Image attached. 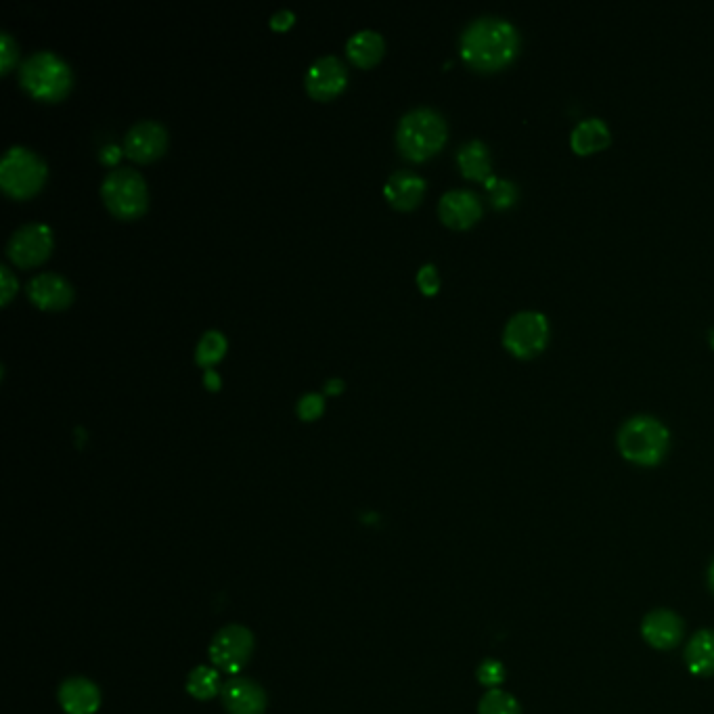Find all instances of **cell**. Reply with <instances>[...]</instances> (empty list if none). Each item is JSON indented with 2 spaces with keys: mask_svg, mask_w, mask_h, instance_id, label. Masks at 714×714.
Returning <instances> with one entry per match:
<instances>
[{
  "mask_svg": "<svg viewBox=\"0 0 714 714\" xmlns=\"http://www.w3.org/2000/svg\"><path fill=\"white\" fill-rule=\"evenodd\" d=\"M461 55L476 70L490 72L507 65L520 49L518 28L499 15L472 19L461 32Z\"/></svg>",
  "mask_w": 714,
  "mask_h": 714,
  "instance_id": "6da1fadb",
  "label": "cell"
},
{
  "mask_svg": "<svg viewBox=\"0 0 714 714\" xmlns=\"http://www.w3.org/2000/svg\"><path fill=\"white\" fill-rule=\"evenodd\" d=\"M446 120L438 109L419 105L409 109L396 126V145L405 158L421 162L434 155L446 141Z\"/></svg>",
  "mask_w": 714,
  "mask_h": 714,
  "instance_id": "7a4b0ae2",
  "label": "cell"
},
{
  "mask_svg": "<svg viewBox=\"0 0 714 714\" xmlns=\"http://www.w3.org/2000/svg\"><path fill=\"white\" fill-rule=\"evenodd\" d=\"M19 82L26 91L40 101H57L74 84L70 63L55 51H36L19 65Z\"/></svg>",
  "mask_w": 714,
  "mask_h": 714,
  "instance_id": "3957f363",
  "label": "cell"
},
{
  "mask_svg": "<svg viewBox=\"0 0 714 714\" xmlns=\"http://www.w3.org/2000/svg\"><path fill=\"white\" fill-rule=\"evenodd\" d=\"M671 446V432L652 415H635L622 423L618 449L622 457L637 465H656Z\"/></svg>",
  "mask_w": 714,
  "mask_h": 714,
  "instance_id": "277c9868",
  "label": "cell"
},
{
  "mask_svg": "<svg viewBox=\"0 0 714 714\" xmlns=\"http://www.w3.org/2000/svg\"><path fill=\"white\" fill-rule=\"evenodd\" d=\"M101 197L109 212L118 218H137L147 210V183L139 170L130 166L111 168L101 181Z\"/></svg>",
  "mask_w": 714,
  "mask_h": 714,
  "instance_id": "5b68a950",
  "label": "cell"
},
{
  "mask_svg": "<svg viewBox=\"0 0 714 714\" xmlns=\"http://www.w3.org/2000/svg\"><path fill=\"white\" fill-rule=\"evenodd\" d=\"M47 181V164L40 155L24 145H11L0 160V187L15 199L38 193Z\"/></svg>",
  "mask_w": 714,
  "mask_h": 714,
  "instance_id": "8992f818",
  "label": "cell"
},
{
  "mask_svg": "<svg viewBox=\"0 0 714 714\" xmlns=\"http://www.w3.org/2000/svg\"><path fill=\"white\" fill-rule=\"evenodd\" d=\"M549 340V321L539 310H522L513 315L503 331L505 348L528 359V356L539 354Z\"/></svg>",
  "mask_w": 714,
  "mask_h": 714,
  "instance_id": "52a82bcc",
  "label": "cell"
},
{
  "mask_svg": "<svg viewBox=\"0 0 714 714\" xmlns=\"http://www.w3.org/2000/svg\"><path fill=\"white\" fill-rule=\"evenodd\" d=\"M254 652V635L241 627V624H229L216 633L210 645V660L218 671L227 675H237L248 664Z\"/></svg>",
  "mask_w": 714,
  "mask_h": 714,
  "instance_id": "ba28073f",
  "label": "cell"
},
{
  "mask_svg": "<svg viewBox=\"0 0 714 714\" xmlns=\"http://www.w3.org/2000/svg\"><path fill=\"white\" fill-rule=\"evenodd\" d=\"M53 250V231L44 222H26L7 241V256L17 266L40 264Z\"/></svg>",
  "mask_w": 714,
  "mask_h": 714,
  "instance_id": "9c48e42d",
  "label": "cell"
},
{
  "mask_svg": "<svg viewBox=\"0 0 714 714\" xmlns=\"http://www.w3.org/2000/svg\"><path fill=\"white\" fill-rule=\"evenodd\" d=\"M348 82V70L338 55H321L310 63L306 70L304 84L310 97L327 101L344 91Z\"/></svg>",
  "mask_w": 714,
  "mask_h": 714,
  "instance_id": "30bf717a",
  "label": "cell"
},
{
  "mask_svg": "<svg viewBox=\"0 0 714 714\" xmlns=\"http://www.w3.org/2000/svg\"><path fill=\"white\" fill-rule=\"evenodd\" d=\"M168 130L160 120H139L124 135V151L130 160L151 162L166 151Z\"/></svg>",
  "mask_w": 714,
  "mask_h": 714,
  "instance_id": "8fae6325",
  "label": "cell"
},
{
  "mask_svg": "<svg viewBox=\"0 0 714 714\" xmlns=\"http://www.w3.org/2000/svg\"><path fill=\"white\" fill-rule=\"evenodd\" d=\"M438 214L444 225L467 229L482 216V202L472 189H449L440 197Z\"/></svg>",
  "mask_w": 714,
  "mask_h": 714,
  "instance_id": "7c38bea8",
  "label": "cell"
},
{
  "mask_svg": "<svg viewBox=\"0 0 714 714\" xmlns=\"http://www.w3.org/2000/svg\"><path fill=\"white\" fill-rule=\"evenodd\" d=\"M222 706L229 714H264L266 691L248 677H231L220 691Z\"/></svg>",
  "mask_w": 714,
  "mask_h": 714,
  "instance_id": "4fadbf2b",
  "label": "cell"
},
{
  "mask_svg": "<svg viewBox=\"0 0 714 714\" xmlns=\"http://www.w3.org/2000/svg\"><path fill=\"white\" fill-rule=\"evenodd\" d=\"M26 289H28L30 300L44 310H59V308L70 306L74 300L72 283L63 275L51 273V271L34 275L28 281Z\"/></svg>",
  "mask_w": 714,
  "mask_h": 714,
  "instance_id": "5bb4252c",
  "label": "cell"
},
{
  "mask_svg": "<svg viewBox=\"0 0 714 714\" xmlns=\"http://www.w3.org/2000/svg\"><path fill=\"white\" fill-rule=\"evenodd\" d=\"M641 635L656 650H673L683 637V620L671 610H654L643 618Z\"/></svg>",
  "mask_w": 714,
  "mask_h": 714,
  "instance_id": "9a60e30c",
  "label": "cell"
},
{
  "mask_svg": "<svg viewBox=\"0 0 714 714\" xmlns=\"http://www.w3.org/2000/svg\"><path fill=\"white\" fill-rule=\"evenodd\" d=\"M59 704L68 714H95L101 706V691L93 681L74 677L61 683Z\"/></svg>",
  "mask_w": 714,
  "mask_h": 714,
  "instance_id": "2e32d148",
  "label": "cell"
},
{
  "mask_svg": "<svg viewBox=\"0 0 714 714\" xmlns=\"http://www.w3.org/2000/svg\"><path fill=\"white\" fill-rule=\"evenodd\" d=\"M426 193V178L413 170H396L384 185V195L394 208H415Z\"/></svg>",
  "mask_w": 714,
  "mask_h": 714,
  "instance_id": "e0dca14e",
  "label": "cell"
},
{
  "mask_svg": "<svg viewBox=\"0 0 714 714\" xmlns=\"http://www.w3.org/2000/svg\"><path fill=\"white\" fill-rule=\"evenodd\" d=\"M386 51V40L377 30L363 28L359 32H354L348 42H346V53L352 63L361 65V68H369V65L377 63L382 59Z\"/></svg>",
  "mask_w": 714,
  "mask_h": 714,
  "instance_id": "ac0fdd59",
  "label": "cell"
},
{
  "mask_svg": "<svg viewBox=\"0 0 714 714\" xmlns=\"http://www.w3.org/2000/svg\"><path fill=\"white\" fill-rule=\"evenodd\" d=\"M612 141L610 126L601 118H587L583 122H578L570 135L572 149L580 155H589L599 149L608 147Z\"/></svg>",
  "mask_w": 714,
  "mask_h": 714,
  "instance_id": "d6986e66",
  "label": "cell"
},
{
  "mask_svg": "<svg viewBox=\"0 0 714 714\" xmlns=\"http://www.w3.org/2000/svg\"><path fill=\"white\" fill-rule=\"evenodd\" d=\"M457 162L463 172V176L472 178V181H486L493 174V162H490V151L484 141L472 139L459 147L457 151Z\"/></svg>",
  "mask_w": 714,
  "mask_h": 714,
  "instance_id": "ffe728a7",
  "label": "cell"
},
{
  "mask_svg": "<svg viewBox=\"0 0 714 714\" xmlns=\"http://www.w3.org/2000/svg\"><path fill=\"white\" fill-rule=\"evenodd\" d=\"M685 662L691 675L710 677L714 675V631H700L689 641L685 650Z\"/></svg>",
  "mask_w": 714,
  "mask_h": 714,
  "instance_id": "44dd1931",
  "label": "cell"
},
{
  "mask_svg": "<svg viewBox=\"0 0 714 714\" xmlns=\"http://www.w3.org/2000/svg\"><path fill=\"white\" fill-rule=\"evenodd\" d=\"M187 691L195 700H212L222 691L220 675L212 666H197L187 677Z\"/></svg>",
  "mask_w": 714,
  "mask_h": 714,
  "instance_id": "7402d4cb",
  "label": "cell"
},
{
  "mask_svg": "<svg viewBox=\"0 0 714 714\" xmlns=\"http://www.w3.org/2000/svg\"><path fill=\"white\" fill-rule=\"evenodd\" d=\"M225 352H227L225 333L218 329H208L197 342L195 361H197V365L210 369L214 363H218L222 359V356H225Z\"/></svg>",
  "mask_w": 714,
  "mask_h": 714,
  "instance_id": "603a6c76",
  "label": "cell"
},
{
  "mask_svg": "<svg viewBox=\"0 0 714 714\" xmlns=\"http://www.w3.org/2000/svg\"><path fill=\"white\" fill-rule=\"evenodd\" d=\"M480 714H522L520 702L507 691L490 689L478 704Z\"/></svg>",
  "mask_w": 714,
  "mask_h": 714,
  "instance_id": "cb8c5ba5",
  "label": "cell"
},
{
  "mask_svg": "<svg viewBox=\"0 0 714 714\" xmlns=\"http://www.w3.org/2000/svg\"><path fill=\"white\" fill-rule=\"evenodd\" d=\"M484 187L488 191L490 202H493L495 208H509L516 204L518 199V187L513 185L507 178L501 176H490L484 181Z\"/></svg>",
  "mask_w": 714,
  "mask_h": 714,
  "instance_id": "d4e9b609",
  "label": "cell"
},
{
  "mask_svg": "<svg viewBox=\"0 0 714 714\" xmlns=\"http://www.w3.org/2000/svg\"><path fill=\"white\" fill-rule=\"evenodd\" d=\"M478 681L484 687L497 689L505 681V666L499 660L488 658L478 666Z\"/></svg>",
  "mask_w": 714,
  "mask_h": 714,
  "instance_id": "484cf974",
  "label": "cell"
},
{
  "mask_svg": "<svg viewBox=\"0 0 714 714\" xmlns=\"http://www.w3.org/2000/svg\"><path fill=\"white\" fill-rule=\"evenodd\" d=\"M296 409H298V415H300L302 419H306V421L317 419V417L323 413V409H325L323 394H319V392H306L304 396H300Z\"/></svg>",
  "mask_w": 714,
  "mask_h": 714,
  "instance_id": "4316f807",
  "label": "cell"
},
{
  "mask_svg": "<svg viewBox=\"0 0 714 714\" xmlns=\"http://www.w3.org/2000/svg\"><path fill=\"white\" fill-rule=\"evenodd\" d=\"M17 42L9 32H0V72H9L17 61Z\"/></svg>",
  "mask_w": 714,
  "mask_h": 714,
  "instance_id": "83f0119b",
  "label": "cell"
},
{
  "mask_svg": "<svg viewBox=\"0 0 714 714\" xmlns=\"http://www.w3.org/2000/svg\"><path fill=\"white\" fill-rule=\"evenodd\" d=\"M417 283L426 294H436L438 287H440V275L436 271V266L430 264V262L423 264L421 269L417 271Z\"/></svg>",
  "mask_w": 714,
  "mask_h": 714,
  "instance_id": "f1b7e54d",
  "label": "cell"
},
{
  "mask_svg": "<svg viewBox=\"0 0 714 714\" xmlns=\"http://www.w3.org/2000/svg\"><path fill=\"white\" fill-rule=\"evenodd\" d=\"M0 289H3V304H9L17 289V277L11 273L7 264H0Z\"/></svg>",
  "mask_w": 714,
  "mask_h": 714,
  "instance_id": "f546056e",
  "label": "cell"
},
{
  "mask_svg": "<svg viewBox=\"0 0 714 714\" xmlns=\"http://www.w3.org/2000/svg\"><path fill=\"white\" fill-rule=\"evenodd\" d=\"M294 24V11L292 9H279L273 17H271V26L275 30H285Z\"/></svg>",
  "mask_w": 714,
  "mask_h": 714,
  "instance_id": "4dcf8cb0",
  "label": "cell"
},
{
  "mask_svg": "<svg viewBox=\"0 0 714 714\" xmlns=\"http://www.w3.org/2000/svg\"><path fill=\"white\" fill-rule=\"evenodd\" d=\"M118 158H120V147H118V145L109 143V145H105V147L101 149V160H103L105 164L114 166V164L118 162Z\"/></svg>",
  "mask_w": 714,
  "mask_h": 714,
  "instance_id": "1f68e13d",
  "label": "cell"
},
{
  "mask_svg": "<svg viewBox=\"0 0 714 714\" xmlns=\"http://www.w3.org/2000/svg\"><path fill=\"white\" fill-rule=\"evenodd\" d=\"M204 382H206V386L208 388H220V375L216 373V371H212V369H208L206 371V377H204Z\"/></svg>",
  "mask_w": 714,
  "mask_h": 714,
  "instance_id": "d6a6232c",
  "label": "cell"
},
{
  "mask_svg": "<svg viewBox=\"0 0 714 714\" xmlns=\"http://www.w3.org/2000/svg\"><path fill=\"white\" fill-rule=\"evenodd\" d=\"M342 379H329V382L325 384V390L327 392H333V390H342Z\"/></svg>",
  "mask_w": 714,
  "mask_h": 714,
  "instance_id": "836d02e7",
  "label": "cell"
},
{
  "mask_svg": "<svg viewBox=\"0 0 714 714\" xmlns=\"http://www.w3.org/2000/svg\"><path fill=\"white\" fill-rule=\"evenodd\" d=\"M708 583H710V589H712V593H714V562H712L710 572H708Z\"/></svg>",
  "mask_w": 714,
  "mask_h": 714,
  "instance_id": "e575fe53",
  "label": "cell"
},
{
  "mask_svg": "<svg viewBox=\"0 0 714 714\" xmlns=\"http://www.w3.org/2000/svg\"><path fill=\"white\" fill-rule=\"evenodd\" d=\"M710 344L714 346V331H710Z\"/></svg>",
  "mask_w": 714,
  "mask_h": 714,
  "instance_id": "d590c367",
  "label": "cell"
}]
</instances>
